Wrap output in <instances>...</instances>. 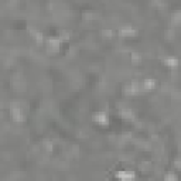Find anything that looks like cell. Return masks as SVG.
<instances>
[{"label":"cell","mask_w":181,"mask_h":181,"mask_svg":"<svg viewBox=\"0 0 181 181\" xmlns=\"http://www.w3.org/2000/svg\"><path fill=\"white\" fill-rule=\"evenodd\" d=\"M156 86V81L153 79V78H146L143 82V88L146 89V91H152V89H154Z\"/></svg>","instance_id":"obj_6"},{"label":"cell","mask_w":181,"mask_h":181,"mask_svg":"<svg viewBox=\"0 0 181 181\" xmlns=\"http://www.w3.org/2000/svg\"><path fill=\"white\" fill-rule=\"evenodd\" d=\"M164 181H178V178L174 173H167L164 175Z\"/></svg>","instance_id":"obj_9"},{"label":"cell","mask_w":181,"mask_h":181,"mask_svg":"<svg viewBox=\"0 0 181 181\" xmlns=\"http://www.w3.org/2000/svg\"><path fill=\"white\" fill-rule=\"evenodd\" d=\"M11 118L14 122H23L24 120V115H23L21 109L20 107H13L11 109Z\"/></svg>","instance_id":"obj_4"},{"label":"cell","mask_w":181,"mask_h":181,"mask_svg":"<svg viewBox=\"0 0 181 181\" xmlns=\"http://www.w3.org/2000/svg\"><path fill=\"white\" fill-rule=\"evenodd\" d=\"M164 62H166L167 67H170V68H177V67H178V64H180V61H178L175 57H167V58L164 59Z\"/></svg>","instance_id":"obj_5"},{"label":"cell","mask_w":181,"mask_h":181,"mask_svg":"<svg viewBox=\"0 0 181 181\" xmlns=\"http://www.w3.org/2000/svg\"><path fill=\"white\" fill-rule=\"evenodd\" d=\"M33 36L37 38V41H43V36H41V33H38V31H34Z\"/></svg>","instance_id":"obj_12"},{"label":"cell","mask_w":181,"mask_h":181,"mask_svg":"<svg viewBox=\"0 0 181 181\" xmlns=\"http://www.w3.org/2000/svg\"><path fill=\"white\" fill-rule=\"evenodd\" d=\"M132 61H133V62H139V61H140V54H139V52H133V54H132Z\"/></svg>","instance_id":"obj_10"},{"label":"cell","mask_w":181,"mask_h":181,"mask_svg":"<svg viewBox=\"0 0 181 181\" xmlns=\"http://www.w3.org/2000/svg\"><path fill=\"white\" fill-rule=\"evenodd\" d=\"M59 44H61V40L57 37H50L47 40V47H48V51H58V48H59Z\"/></svg>","instance_id":"obj_2"},{"label":"cell","mask_w":181,"mask_h":181,"mask_svg":"<svg viewBox=\"0 0 181 181\" xmlns=\"http://www.w3.org/2000/svg\"><path fill=\"white\" fill-rule=\"evenodd\" d=\"M122 118L125 119H133V112L130 109H123L122 111Z\"/></svg>","instance_id":"obj_8"},{"label":"cell","mask_w":181,"mask_h":181,"mask_svg":"<svg viewBox=\"0 0 181 181\" xmlns=\"http://www.w3.org/2000/svg\"><path fill=\"white\" fill-rule=\"evenodd\" d=\"M116 178L119 181H134L136 180V174L130 170H120L116 173Z\"/></svg>","instance_id":"obj_1"},{"label":"cell","mask_w":181,"mask_h":181,"mask_svg":"<svg viewBox=\"0 0 181 181\" xmlns=\"http://www.w3.org/2000/svg\"><path fill=\"white\" fill-rule=\"evenodd\" d=\"M174 166L177 167V168H181V160H177V161L174 163Z\"/></svg>","instance_id":"obj_14"},{"label":"cell","mask_w":181,"mask_h":181,"mask_svg":"<svg viewBox=\"0 0 181 181\" xmlns=\"http://www.w3.org/2000/svg\"><path fill=\"white\" fill-rule=\"evenodd\" d=\"M93 120L98 122L99 125H107L109 118H107V115L105 113V112H96V113L93 115Z\"/></svg>","instance_id":"obj_3"},{"label":"cell","mask_w":181,"mask_h":181,"mask_svg":"<svg viewBox=\"0 0 181 181\" xmlns=\"http://www.w3.org/2000/svg\"><path fill=\"white\" fill-rule=\"evenodd\" d=\"M44 147L47 149V150H50V152H51V150H52V143H51V141H48V140H45L44 141Z\"/></svg>","instance_id":"obj_11"},{"label":"cell","mask_w":181,"mask_h":181,"mask_svg":"<svg viewBox=\"0 0 181 181\" xmlns=\"http://www.w3.org/2000/svg\"><path fill=\"white\" fill-rule=\"evenodd\" d=\"M120 34H122V36H133V34H136V30L130 26H126V27H122V28H120Z\"/></svg>","instance_id":"obj_7"},{"label":"cell","mask_w":181,"mask_h":181,"mask_svg":"<svg viewBox=\"0 0 181 181\" xmlns=\"http://www.w3.org/2000/svg\"><path fill=\"white\" fill-rule=\"evenodd\" d=\"M68 37H70V36H68L67 31H62V33H61V37H59V40H67Z\"/></svg>","instance_id":"obj_13"}]
</instances>
